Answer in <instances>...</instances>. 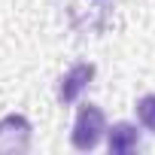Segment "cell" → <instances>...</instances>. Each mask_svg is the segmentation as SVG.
Wrapping results in <instances>:
<instances>
[{"mask_svg": "<svg viewBox=\"0 0 155 155\" xmlns=\"http://www.w3.org/2000/svg\"><path fill=\"white\" fill-rule=\"evenodd\" d=\"M107 131V119L101 113V107L94 104H82L79 113H76V122H73V134H70V143L79 149V152H88L101 143Z\"/></svg>", "mask_w": 155, "mask_h": 155, "instance_id": "cell-1", "label": "cell"}, {"mask_svg": "<svg viewBox=\"0 0 155 155\" xmlns=\"http://www.w3.org/2000/svg\"><path fill=\"white\" fill-rule=\"evenodd\" d=\"M31 146V122L18 113L6 116V119H0V152H28Z\"/></svg>", "mask_w": 155, "mask_h": 155, "instance_id": "cell-2", "label": "cell"}, {"mask_svg": "<svg viewBox=\"0 0 155 155\" xmlns=\"http://www.w3.org/2000/svg\"><path fill=\"white\" fill-rule=\"evenodd\" d=\"M94 79V64H73L58 82V101L61 104H73Z\"/></svg>", "mask_w": 155, "mask_h": 155, "instance_id": "cell-3", "label": "cell"}, {"mask_svg": "<svg viewBox=\"0 0 155 155\" xmlns=\"http://www.w3.org/2000/svg\"><path fill=\"white\" fill-rule=\"evenodd\" d=\"M107 146L113 155H128L140 146V134L131 122H116L113 128H107Z\"/></svg>", "mask_w": 155, "mask_h": 155, "instance_id": "cell-4", "label": "cell"}, {"mask_svg": "<svg viewBox=\"0 0 155 155\" xmlns=\"http://www.w3.org/2000/svg\"><path fill=\"white\" fill-rule=\"evenodd\" d=\"M137 119L143 122L146 131L155 134V94H146V97L137 101Z\"/></svg>", "mask_w": 155, "mask_h": 155, "instance_id": "cell-5", "label": "cell"}]
</instances>
